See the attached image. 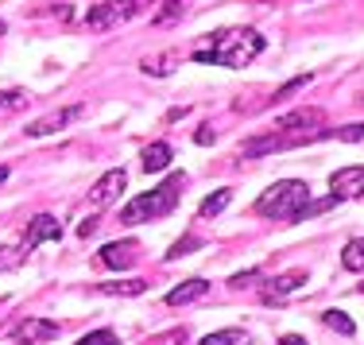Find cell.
Instances as JSON below:
<instances>
[{"instance_id": "obj_31", "label": "cell", "mask_w": 364, "mask_h": 345, "mask_svg": "<svg viewBox=\"0 0 364 345\" xmlns=\"http://www.w3.org/2000/svg\"><path fill=\"white\" fill-rule=\"evenodd\" d=\"M279 345H306V341H302V338H294V334H287V338H283Z\"/></svg>"}, {"instance_id": "obj_5", "label": "cell", "mask_w": 364, "mask_h": 345, "mask_svg": "<svg viewBox=\"0 0 364 345\" xmlns=\"http://www.w3.org/2000/svg\"><path fill=\"white\" fill-rule=\"evenodd\" d=\"M124 186H128L124 167H112V171H105V175H101L97 183L90 186V210H109V206L117 202L120 194H124Z\"/></svg>"}, {"instance_id": "obj_12", "label": "cell", "mask_w": 364, "mask_h": 345, "mask_svg": "<svg viewBox=\"0 0 364 345\" xmlns=\"http://www.w3.org/2000/svg\"><path fill=\"white\" fill-rule=\"evenodd\" d=\"M322 124V109H294V113L275 120V132H291V128H318Z\"/></svg>"}, {"instance_id": "obj_11", "label": "cell", "mask_w": 364, "mask_h": 345, "mask_svg": "<svg viewBox=\"0 0 364 345\" xmlns=\"http://www.w3.org/2000/svg\"><path fill=\"white\" fill-rule=\"evenodd\" d=\"M205 295H210V283L205 280H186L167 295V307H186V303H198V299H205Z\"/></svg>"}, {"instance_id": "obj_29", "label": "cell", "mask_w": 364, "mask_h": 345, "mask_svg": "<svg viewBox=\"0 0 364 345\" xmlns=\"http://www.w3.org/2000/svg\"><path fill=\"white\" fill-rule=\"evenodd\" d=\"M213 136H218V132H213L210 124H202V128H198V136H194V140H198V144H213Z\"/></svg>"}, {"instance_id": "obj_8", "label": "cell", "mask_w": 364, "mask_h": 345, "mask_svg": "<svg viewBox=\"0 0 364 345\" xmlns=\"http://www.w3.org/2000/svg\"><path fill=\"white\" fill-rule=\"evenodd\" d=\"M58 218H50V213H39V218H31L28 233H23V253H36L39 245H47V240H58Z\"/></svg>"}, {"instance_id": "obj_2", "label": "cell", "mask_w": 364, "mask_h": 345, "mask_svg": "<svg viewBox=\"0 0 364 345\" xmlns=\"http://www.w3.org/2000/svg\"><path fill=\"white\" fill-rule=\"evenodd\" d=\"M306 206H310V186L299 183V179H283V183L267 186V191L259 194L256 210L264 213V218H275V221H299Z\"/></svg>"}, {"instance_id": "obj_10", "label": "cell", "mask_w": 364, "mask_h": 345, "mask_svg": "<svg viewBox=\"0 0 364 345\" xmlns=\"http://www.w3.org/2000/svg\"><path fill=\"white\" fill-rule=\"evenodd\" d=\"M302 283H306V272H287V275H275L272 283H267L264 287V303H283V299L291 295V291H299Z\"/></svg>"}, {"instance_id": "obj_30", "label": "cell", "mask_w": 364, "mask_h": 345, "mask_svg": "<svg viewBox=\"0 0 364 345\" xmlns=\"http://www.w3.org/2000/svg\"><path fill=\"white\" fill-rule=\"evenodd\" d=\"M93 229H97V221H93V218H85V221H82V225H77V237H90V233H93Z\"/></svg>"}, {"instance_id": "obj_23", "label": "cell", "mask_w": 364, "mask_h": 345, "mask_svg": "<svg viewBox=\"0 0 364 345\" xmlns=\"http://www.w3.org/2000/svg\"><path fill=\"white\" fill-rule=\"evenodd\" d=\"M194 248H202V240L198 237H182L171 245V253H167V260H178V256H186V253H194Z\"/></svg>"}, {"instance_id": "obj_7", "label": "cell", "mask_w": 364, "mask_h": 345, "mask_svg": "<svg viewBox=\"0 0 364 345\" xmlns=\"http://www.w3.org/2000/svg\"><path fill=\"white\" fill-rule=\"evenodd\" d=\"M140 240H112V245H105L97 253V260H101V268H109V272H128L136 260H140Z\"/></svg>"}, {"instance_id": "obj_15", "label": "cell", "mask_w": 364, "mask_h": 345, "mask_svg": "<svg viewBox=\"0 0 364 345\" xmlns=\"http://www.w3.org/2000/svg\"><path fill=\"white\" fill-rule=\"evenodd\" d=\"M175 66H178V51H163V55L144 58L140 70H144V74H151V78H167L171 70H175Z\"/></svg>"}, {"instance_id": "obj_4", "label": "cell", "mask_w": 364, "mask_h": 345, "mask_svg": "<svg viewBox=\"0 0 364 345\" xmlns=\"http://www.w3.org/2000/svg\"><path fill=\"white\" fill-rule=\"evenodd\" d=\"M144 4H147V0H101V4L90 8V16H85V28H90V31L120 28V23H128L132 16H140Z\"/></svg>"}, {"instance_id": "obj_16", "label": "cell", "mask_w": 364, "mask_h": 345, "mask_svg": "<svg viewBox=\"0 0 364 345\" xmlns=\"http://www.w3.org/2000/svg\"><path fill=\"white\" fill-rule=\"evenodd\" d=\"M341 268L345 272H364V237L349 240V245L341 248Z\"/></svg>"}, {"instance_id": "obj_27", "label": "cell", "mask_w": 364, "mask_h": 345, "mask_svg": "<svg viewBox=\"0 0 364 345\" xmlns=\"http://www.w3.org/2000/svg\"><path fill=\"white\" fill-rule=\"evenodd\" d=\"M306 82H310V74H299V78H294V82H287V85H283L279 93H275V101H287L291 93H294V90H302V85H306Z\"/></svg>"}, {"instance_id": "obj_19", "label": "cell", "mask_w": 364, "mask_h": 345, "mask_svg": "<svg viewBox=\"0 0 364 345\" xmlns=\"http://www.w3.org/2000/svg\"><path fill=\"white\" fill-rule=\"evenodd\" d=\"M322 322L329 326V330L345 334V338H353V334H357V326H353V318L345 314V310H326V314H322Z\"/></svg>"}, {"instance_id": "obj_9", "label": "cell", "mask_w": 364, "mask_h": 345, "mask_svg": "<svg viewBox=\"0 0 364 345\" xmlns=\"http://www.w3.org/2000/svg\"><path fill=\"white\" fill-rule=\"evenodd\" d=\"M329 191L333 198H360L364 194V167H341L329 175Z\"/></svg>"}, {"instance_id": "obj_20", "label": "cell", "mask_w": 364, "mask_h": 345, "mask_svg": "<svg viewBox=\"0 0 364 345\" xmlns=\"http://www.w3.org/2000/svg\"><path fill=\"white\" fill-rule=\"evenodd\" d=\"M144 287H147L144 280H120V283H101L97 291H105V295H128V299H132V295H144Z\"/></svg>"}, {"instance_id": "obj_13", "label": "cell", "mask_w": 364, "mask_h": 345, "mask_svg": "<svg viewBox=\"0 0 364 345\" xmlns=\"http://www.w3.org/2000/svg\"><path fill=\"white\" fill-rule=\"evenodd\" d=\"M140 167L147 171V175H155V171H167V167H171V144H163V140L147 144L144 155H140Z\"/></svg>"}, {"instance_id": "obj_14", "label": "cell", "mask_w": 364, "mask_h": 345, "mask_svg": "<svg viewBox=\"0 0 364 345\" xmlns=\"http://www.w3.org/2000/svg\"><path fill=\"white\" fill-rule=\"evenodd\" d=\"M16 338L20 341H47V338H58V326L55 322H43V318H28V322L16 330Z\"/></svg>"}, {"instance_id": "obj_28", "label": "cell", "mask_w": 364, "mask_h": 345, "mask_svg": "<svg viewBox=\"0 0 364 345\" xmlns=\"http://www.w3.org/2000/svg\"><path fill=\"white\" fill-rule=\"evenodd\" d=\"M256 280H259V272H245V275H232L229 287H245V283H256Z\"/></svg>"}, {"instance_id": "obj_17", "label": "cell", "mask_w": 364, "mask_h": 345, "mask_svg": "<svg viewBox=\"0 0 364 345\" xmlns=\"http://www.w3.org/2000/svg\"><path fill=\"white\" fill-rule=\"evenodd\" d=\"M229 202H232V191H229V186H221V191H213L202 206H198V213H202V218H218Z\"/></svg>"}, {"instance_id": "obj_32", "label": "cell", "mask_w": 364, "mask_h": 345, "mask_svg": "<svg viewBox=\"0 0 364 345\" xmlns=\"http://www.w3.org/2000/svg\"><path fill=\"white\" fill-rule=\"evenodd\" d=\"M4 179H8V167H0V183H4Z\"/></svg>"}, {"instance_id": "obj_3", "label": "cell", "mask_w": 364, "mask_h": 345, "mask_svg": "<svg viewBox=\"0 0 364 345\" xmlns=\"http://www.w3.org/2000/svg\"><path fill=\"white\" fill-rule=\"evenodd\" d=\"M178 191H182V175H167L163 186H155V191H147V194H136L132 202L120 210V221H124V225H140V221L163 218V213L175 210Z\"/></svg>"}, {"instance_id": "obj_18", "label": "cell", "mask_w": 364, "mask_h": 345, "mask_svg": "<svg viewBox=\"0 0 364 345\" xmlns=\"http://www.w3.org/2000/svg\"><path fill=\"white\" fill-rule=\"evenodd\" d=\"M198 345H252L245 330H218V334H205Z\"/></svg>"}, {"instance_id": "obj_22", "label": "cell", "mask_w": 364, "mask_h": 345, "mask_svg": "<svg viewBox=\"0 0 364 345\" xmlns=\"http://www.w3.org/2000/svg\"><path fill=\"white\" fill-rule=\"evenodd\" d=\"M23 264V248H12V245H0V272H16Z\"/></svg>"}, {"instance_id": "obj_21", "label": "cell", "mask_w": 364, "mask_h": 345, "mask_svg": "<svg viewBox=\"0 0 364 345\" xmlns=\"http://www.w3.org/2000/svg\"><path fill=\"white\" fill-rule=\"evenodd\" d=\"M190 12V0H167V4H163V12H155V23H175V20H182V16Z\"/></svg>"}, {"instance_id": "obj_26", "label": "cell", "mask_w": 364, "mask_h": 345, "mask_svg": "<svg viewBox=\"0 0 364 345\" xmlns=\"http://www.w3.org/2000/svg\"><path fill=\"white\" fill-rule=\"evenodd\" d=\"M147 345H186V330H167L159 338H151Z\"/></svg>"}, {"instance_id": "obj_25", "label": "cell", "mask_w": 364, "mask_h": 345, "mask_svg": "<svg viewBox=\"0 0 364 345\" xmlns=\"http://www.w3.org/2000/svg\"><path fill=\"white\" fill-rule=\"evenodd\" d=\"M337 140H345V144H357V140H364V124H345V128H337Z\"/></svg>"}, {"instance_id": "obj_33", "label": "cell", "mask_w": 364, "mask_h": 345, "mask_svg": "<svg viewBox=\"0 0 364 345\" xmlns=\"http://www.w3.org/2000/svg\"><path fill=\"white\" fill-rule=\"evenodd\" d=\"M0 36H4V23H0Z\"/></svg>"}, {"instance_id": "obj_6", "label": "cell", "mask_w": 364, "mask_h": 345, "mask_svg": "<svg viewBox=\"0 0 364 345\" xmlns=\"http://www.w3.org/2000/svg\"><path fill=\"white\" fill-rule=\"evenodd\" d=\"M77 117H82V105L50 109V113H43L39 120H31V124L23 128V136H31V140H43V136H55V132H63V128H70Z\"/></svg>"}, {"instance_id": "obj_24", "label": "cell", "mask_w": 364, "mask_h": 345, "mask_svg": "<svg viewBox=\"0 0 364 345\" xmlns=\"http://www.w3.org/2000/svg\"><path fill=\"white\" fill-rule=\"evenodd\" d=\"M77 345H120V341H117V334H112V330H93V334H85Z\"/></svg>"}, {"instance_id": "obj_1", "label": "cell", "mask_w": 364, "mask_h": 345, "mask_svg": "<svg viewBox=\"0 0 364 345\" xmlns=\"http://www.w3.org/2000/svg\"><path fill=\"white\" fill-rule=\"evenodd\" d=\"M264 36L256 28H225L218 36H210V47L194 51V63H213L229 66V70H245L248 63H256L264 55Z\"/></svg>"}]
</instances>
